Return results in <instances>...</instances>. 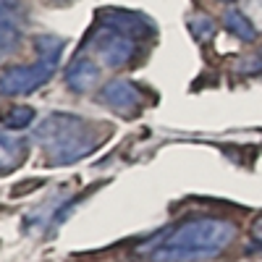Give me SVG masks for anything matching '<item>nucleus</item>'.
Masks as SVG:
<instances>
[{
  "label": "nucleus",
  "mask_w": 262,
  "mask_h": 262,
  "mask_svg": "<svg viewBox=\"0 0 262 262\" xmlns=\"http://www.w3.org/2000/svg\"><path fill=\"white\" fill-rule=\"evenodd\" d=\"M236 223L228 217H186L165 231L149 249L152 262H200L223 254L236 242Z\"/></svg>",
  "instance_id": "obj_1"
},
{
  "label": "nucleus",
  "mask_w": 262,
  "mask_h": 262,
  "mask_svg": "<svg viewBox=\"0 0 262 262\" xmlns=\"http://www.w3.org/2000/svg\"><path fill=\"white\" fill-rule=\"evenodd\" d=\"M95 126L71 113H53L34 128V139L45 144L48 163L53 165H71L86 158L100 144L95 137Z\"/></svg>",
  "instance_id": "obj_2"
},
{
  "label": "nucleus",
  "mask_w": 262,
  "mask_h": 262,
  "mask_svg": "<svg viewBox=\"0 0 262 262\" xmlns=\"http://www.w3.org/2000/svg\"><path fill=\"white\" fill-rule=\"evenodd\" d=\"M60 58H45L37 55L34 63H24V66H11L0 74V95L6 97H27L32 92H37L39 86H45L50 81V76L55 74Z\"/></svg>",
  "instance_id": "obj_3"
},
{
  "label": "nucleus",
  "mask_w": 262,
  "mask_h": 262,
  "mask_svg": "<svg viewBox=\"0 0 262 262\" xmlns=\"http://www.w3.org/2000/svg\"><path fill=\"white\" fill-rule=\"evenodd\" d=\"M95 53H97L100 63L107 66V69H123L137 55V39L100 27L95 34Z\"/></svg>",
  "instance_id": "obj_4"
},
{
  "label": "nucleus",
  "mask_w": 262,
  "mask_h": 262,
  "mask_svg": "<svg viewBox=\"0 0 262 262\" xmlns=\"http://www.w3.org/2000/svg\"><path fill=\"white\" fill-rule=\"evenodd\" d=\"M97 21H100V27L126 34L131 39H142L155 32V24L147 16L134 13V11H123V8H102V11H97Z\"/></svg>",
  "instance_id": "obj_5"
},
{
  "label": "nucleus",
  "mask_w": 262,
  "mask_h": 262,
  "mask_svg": "<svg viewBox=\"0 0 262 262\" xmlns=\"http://www.w3.org/2000/svg\"><path fill=\"white\" fill-rule=\"evenodd\" d=\"M100 100L111 107V111H118L123 116H131L142 107V90L134 81H126V79H116V81H107L100 92Z\"/></svg>",
  "instance_id": "obj_6"
},
{
  "label": "nucleus",
  "mask_w": 262,
  "mask_h": 262,
  "mask_svg": "<svg viewBox=\"0 0 262 262\" xmlns=\"http://www.w3.org/2000/svg\"><path fill=\"white\" fill-rule=\"evenodd\" d=\"M24 32V8L18 0H0V58L16 48Z\"/></svg>",
  "instance_id": "obj_7"
},
{
  "label": "nucleus",
  "mask_w": 262,
  "mask_h": 262,
  "mask_svg": "<svg viewBox=\"0 0 262 262\" xmlns=\"http://www.w3.org/2000/svg\"><path fill=\"white\" fill-rule=\"evenodd\" d=\"M97 81H100V69H97L95 58L79 53L71 60L69 71H66V84H69V90H74V92H90Z\"/></svg>",
  "instance_id": "obj_8"
},
{
  "label": "nucleus",
  "mask_w": 262,
  "mask_h": 262,
  "mask_svg": "<svg viewBox=\"0 0 262 262\" xmlns=\"http://www.w3.org/2000/svg\"><path fill=\"white\" fill-rule=\"evenodd\" d=\"M27 158V142H21L11 134H0V176L18 168Z\"/></svg>",
  "instance_id": "obj_9"
},
{
  "label": "nucleus",
  "mask_w": 262,
  "mask_h": 262,
  "mask_svg": "<svg viewBox=\"0 0 262 262\" xmlns=\"http://www.w3.org/2000/svg\"><path fill=\"white\" fill-rule=\"evenodd\" d=\"M223 24H226V29H228L233 37H238L242 42H254V39H257L254 24H252V21H249L242 11H236V8L226 11V13H223Z\"/></svg>",
  "instance_id": "obj_10"
},
{
  "label": "nucleus",
  "mask_w": 262,
  "mask_h": 262,
  "mask_svg": "<svg viewBox=\"0 0 262 262\" xmlns=\"http://www.w3.org/2000/svg\"><path fill=\"white\" fill-rule=\"evenodd\" d=\"M32 121H34V107H29V105H13L0 113V126L6 131H21Z\"/></svg>",
  "instance_id": "obj_11"
},
{
  "label": "nucleus",
  "mask_w": 262,
  "mask_h": 262,
  "mask_svg": "<svg viewBox=\"0 0 262 262\" xmlns=\"http://www.w3.org/2000/svg\"><path fill=\"white\" fill-rule=\"evenodd\" d=\"M189 32L194 34V39L207 42V39H212V34L217 32V24H215L210 16H191V18H189Z\"/></svg>",
  "instance_id": "obj_12"
},
{
  "label": "nucleus",
  "mask_w": 262,
  "mask_h": 262,
  "mask_svg": "<svg viewBox=\"0 0 262 262\" xmlns=\"http://www.w3.org/2000/svg\"><path fill=\"white\" fill-rule=\"evenodd\" d=\"M252 233H254V238L262 244V217H257V223H254V228H252Z\"/></svg>",
  "instance_id": "obj_13"
},
{
  "label": "nucleus",
  "mask_w": 262,
  "mask_h": 262,
  "mask_svg": "<svg viewBox=\"0 0 262 262\" xmlns=\"http://www.w3.org/2000/svg\"><path fill=\"white\" fill-rule=\"evenodd\" d=\"M221 3H233V0H221Z\"/></svg>",
  "instance_id": "obj_14"
}]
</instances>
